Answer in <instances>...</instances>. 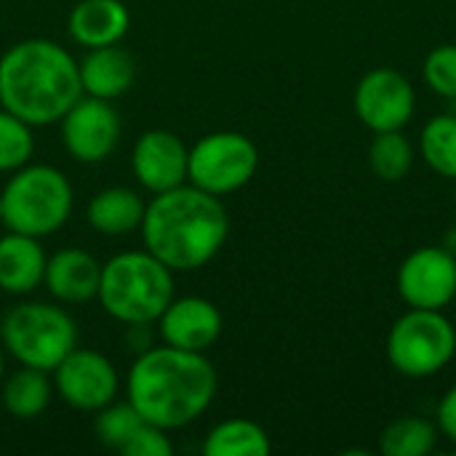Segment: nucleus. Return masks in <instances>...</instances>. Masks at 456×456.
<instances>
[{"mask_svg": "<svg viewBox=\"0 0 456 456\" xmlns=\"http://www.w3.org/2000/svg\"><path fill=\"white\" fill-rule=\"evenodd\" d=\"M3 224L11 232L45 238L61 230L72 214L75 192L69 179L43 163H27L11 174L0 192Z\"/></svg>", "mask_w": 456, "mask_h": 456, "instance_id": "5", "label": "nucleus"}, {"mask_svg": "<svg viewBox=\"0 0 456 456\" xmlns=\"http://www.w3.org/2000/svg\"><path fill=\"white\" fill-rule=\"evenodd\" d=\"M144 419L139 417V411L126 401V403H110L104 409L96 411V419H94V433H96V441L112 452L120 454V449L128 444V438L139 430Z\"/></svg>", "mask_w": 456, "mask_h": 456, "instance_id": "25", "label": "nucleus"}, {"mask_svg": "<svg viewBox=\"0 0 456 456\" xmlns=\"http://www.w3.org/2000/svg\"><path fill=\"white\" fill-rule=\"evenodd\" d=\"M425 83L444 99H456V45H436L425 59Z\"/></svg>", "mask_w": 456, "mask_h": 456, "instance_id": "27", "label": "nucleus"}, {"mask_svg": "<svg viewBox=\"0 0 456 456\" xmlns=\"http://www.w3.org/2000/svg\"><path fill=\"white\" fill-rule=\"evenodd\" d=\"M104 313L126 326H147L174 299V270L144 251H123L102 265L99 294Z\"/></svg>", "mask_w": 456, "mask_h": 456, "instance_id": "4", "label": "nucleus"}, {"mask_svg": "<svg viewBox=\"0 0 456 456\" xmlns=\"http://www.w3.org/2000/svg\"><path fill=\"white\" fill-rule=\"evenodd\" d=\"M438 430L456 444V385L438 403Z\"/></svg>", "mask_w": 456, "mask_h": 456, "instance_id": "29", "label": "nucleus"}, {"mask_svg": "<svg viewBox=\"0 0 456 456\" xmlns=\"http://www.w3.org/2000/svg\"><path fill=\"white\" fill-rule=\"evenodd\" d=\"M123 456H171L174 454V444L168 438V430L142 422L139 430L128 438V444L120 449Z\"/></svg>", "mask_w": 456, "mask_h": 456, "instance_id": "28", "label": "nucleus"}, {"mask_svg": "<svg viewBox=\"0 0 456 456\" xmlns=\"http://www.w3.org/2000/svg\"><path fill=\"white\" fill-rule=\"evenodd\" d=\"M259 168L256 144L238 131H214L190 147L187 182L222 198L246 187Z\"/></svg>", "mask_w": 456, "mask_h": 456, "instance_id": "8", "label": "nucleus"}, {"mask_svg": "<svg viewBox=\"0 0 456 456\" xmlns=\"http://www.w3.org/2000/svg\"><path fill=\"white\" fill-rule=\"evenodd\" d=\"M53 395V382L48 371L21 366L3 382V406L13 419H37Z\"/></svg>", "mask_w": 456, "mask_h": 456, "instance_id": "20", "label": "nucleus"}, {"mask_svg": "<svg viewBox=\"0 0 456 456\" xmlns=\"http://www.w3.org/2000/svg\"><path fill=\"white\" fill-rule=\"evenodd\" d=\"M438 428L425 417H398L379 438V452L385 456H428L436 449Z\"/></svg>", "mask_w": 456, "mask_h": 456, "instance_id": "22", "label": "nucleus"}, {"mask_svg": "<svg viewBox=\"0 0 456 456\" xmlns=\"http://www.w3.org/2000/svg\"><path fill=\"white\" fill-rule=\"evenodd\" d=\"M158 323L163 342L179 350L206 353L222 337V313L203 297H174Z\"/></svg>", "mask_w": 456, "mask_h": 456, "instance_id": "14", "label": "nucleus"}, {"mask_svg": "<svg viewBox=\"0 0 456 456\" xmlns=\"http://www.w3.org/2000/svg\"><path fill=\"white\" fill-rule=\"evenodd\" d=\"M45 262L40 238L8 230L0 238V291L13 297L32 294L43 283Z\"/></svg>", "mask_w": 456, "mask_h": 456, "instance_id": "18", "label": "nucleus"}, {"mask_svg": "<svg viewBox=\"0 0 456 456\" xmlns=\"http://www.w3.org/2000/svg\"><path fill=\"white\" fill-rule=\"evenodd\" d=\"M69 35L77 45L102 48L115 45L131 27V13L123 0H80L69 11Z\"/></svg>", "mask_w": 456, "mask_h": 456, "instance_id": "17", "label": "nucleus"}, {"mask_svg": "<svg viewBox=\"0 0 456 456\" xmlns=\"http://www.w3.org/2000/svg\"><path fill=\"white\" fill-rule=\"evenodd\" d=\"M398 294L409 307L444 310L456 297V256L444 246L411 251L398 270Z\"/></svg>", "mask_w": 456, "mask_h": 456, "instance_id": "12", "label": "nucleus"}, {"mask_svg": "<svg viewBox=\"0 0 456 456\" xmlns=\"http://www.w3.org/2000/svg\"><path fill=\"white\" fill-rule=\"evenodd\" d=\"M187 158L190 147L168 128L144 131L131 150V168L136 182L158 195L187 182Z\"/></svg>", "mask_w": 456, "mask_h": 456, "instance_id": "13", "label": "nucleus"}, {"mask_svg": "<svg viewBox=\"0 0 456 456\" xmlns=\"http://www.w3.org/2000/svg\"><path fill=\"white\" fill-rule=\"evenodd\" d=\"M61 144L80 163L107 160L120 142V115L107 99L83 94L59 120Z\"/></svg>", "mask_w": 456, "mask_h": 456, "instance_id": "10", "label": "nucleus"}, {"mask_svg": "<svg viewBox=\"0 0 456 456\" xmlns=\"http://www.w3.org/2000/svg\"><path fill=\"white\" fill-rule=\"evenodd\" d=\"M80 96L77 61L59 43L29 37L0 56V107L24 123H59Z\"/></svg>", "mask_w": 456, "mask_h": 456, "instance_id": "3", "label": "nucleus"}, {"mask_svg": "<svg viewBox=\"0 0 456 456\" xmlns=\"http://www.w3.org/2000/svg\"><path fill=\"white\" fill-rule=\"evenodd\" d=\"M369 166L382 182H401L414 166V144L398 131H379L369 147Z\"/></svg>", "mask_w": 456, "mask_h": 456, "instance_id": "23", "label": "nucleus"}, {"mask_svg": "<svg viewBox=\"0 0 456 456\" xmlns=\"http://www.w3.org/2000/svg\"><path fill=\"white\" fill-rule=\"evenodd\" d=\"M273 449L270 436L251 419H224L203 441L206 456H267Z\"/></svg>", "mask_w": 456, "mask_h": 456, "instance_id": "21", "label": "nucleus"}, {"mask_svg": "<svg viewBox=\"0 0 456 456\" xmlns=\"http://www.w3.org/2000/svg\"><path fill=\"white\" fill-rule=\"evenodd\" d=\"M53 393L75 411L96 414L118 398L120 377L107 355L75 347L53 369Z\"/></svg>", "mask_w": 456, "mask_h": 456, "instance_id": "9", "label": "nucleus"}, {"mask_svg": "<svg viewBox=\"0 0 456 456\" xmlns=\"http://www.w3.org/2000/svg\"><path fill=\"white\" fill-rule=\"evenodd\" d=\"M0 224H3V203H0Z\"/></svg>", "mask_w": 456, "mask_h": 456, "instance_id": "32", "label": "nucleus"}, {"mask_svg": "<svg viewBox=\"0 0 456 456\" xmlns=\"http://www.w3.org/2000/svg\"><path fill=\"white\" fill-rule=\"evenodd\" d=\"M35 150L32 126L0 107V171L13 174L27 166Z\"/></svg>", "mask_w": 456, "mask_h": 456, "instance_id": "26", "label": "nucleus"}, {"mask_svg": "<svg viewBox=\"0 0 456 456\" xmlns=\"http://www.w3.org/2000/svg\"><path fill=\"white\" fill-rule=\"evenodd\" d=\"M444 248H449V251L456 256V227H452V230L446 232V238H444Z\"/></svg>", "mask_w": 456, "mask_h": 456, "instance_id": "30", "label": "nucleus"}, {"mask_svg": "<svg viewBox=\"0 0 456 456\" xmlns=\"http://www.w3.org/2000/svg\"><path fill=\"white\" fill-rule=\"evenodd\" d=\"M454 182H456V179H454ZM454 195H456V190H454Z\"/></svg>", "mask_w": 456, "mask_h": 456, "instance_id": "33", "label": "nucleus"}, {"mask_svg": "<svg viewBox=\"0 0 456 456\" xmlns=\"http://www.w3.org/2000/svg\"><path fill=\"white\" fill-rule=\"evenodd\" d=\"M419 152L436 174L456 179V115L444 112L425 123Z\"/></svg>", "mask_w": 456, "mask_h": 456, "instance_id": "24", "label": "nucleus"}, {"mask_svg": "<svg viewBox=\"0 0 456 456\" xmlns=\"http://www.w3.org/2000/svg\"><path fill=\"white\" fill-rule=\"evenodd\" d=\"M390 366L409 379H428L446 369L456 353L454 323L441 310L411 307L401 315L385 342Z\"/></svg>", "mask_w": 456, "mask_h": 456, "instance_id": "7", "label": "nucleus"}, {"mask_svg": "<svg viewBox=\"0 0 456 456\" xmlns=\"http://www.w3.org/2000/svg\"><path fill=\"white\" fill-rule=\"evenodd\" d=\"M139 230L152 256L174 273H187L206 267L222 251L230 216L216 195L184 182L152 195Z\"/></svg>", "mask_w": 456, "mask_h": 456, "instance_id": "1", "label": "nucleus"}, {"mask_svg": "<svg viewBox=\"0 0 456 456\" xmlns=\"http://www.w3.org/2000/svg\"><path fill=\"white\" fill-rule=\"evenodd\" d=\"M102 265L86 248H61L45 262L43 283L61 305H83L99 294Z\"/></svg>", "mask_w": 456, "mask_h": 456, "instance_id": "15", "label": "nucleus"}, {"mask_svg": "<svg viewBox=\"0 0 456 456\" xmlns=\"http://www.w3.org/2000/svg\"><path fill=\"white\" fill-rule=\"evenodd\" d=\"M353 107L361 123L374 134L398 131L411 120L417 94L403 72L393 67H377L361 77L353 96Z\"/></svg>", "mask_w": 456, "mask_h": 456, "instance_id": "11", "label": "nucleus"}, {"mask_svg": "<svg viewBox=\"0 0 456 456\" xmlns=\"http://www.w3.org/2000/svg\"><path fill=\"white\" fill-rule=\"evenodd\" d=\"M0 342L19 366L53 371L77 347V326L64 307L21 302L3 315Z\"/></svg>", "mask_w": 456, "mask_h": 456, "instance_id": "6", "label": "nucleus"}, {"mask_svg": "<svg viewBox=\"0 0 456 456\" xmlns=\"http://www.w3.org/2000/svg\"><path fill=\"white\" fill-rule=\"evenodd\" d=\"M147 203L136 190L107 187L96 192L88 203V224L102 235H128L142 227Z\"/></svg>", "mask_w": 456, "mask_h": 456, "instance_id": "19", "label": "nucleus"}, {"mask_svg": "<svg viewBox=\"0 0 456 456\" xmlns=\"http://www.w3.org/2000/svg\"><path fill=\"white\" fill-rule=\"evenodd\" d=\"M216 369L203 353L171 345L144 350L128 371V403L163 430L192 425L216 395Z\"/></svg>", "mask_w": 456, "mask_h": 456, "instance_id": "2", "label": "nucleus"}, {"mask_svg": "<svg viewBox=\"0 0 456 456\" xmlns=\"http://www.w3.org/2000/svg\"><path fill=\"white\" fill-rule=\"evenodd\" d=\"M77 72H80L83 94L115 102L134 86L136 64L131 53L115 43L102 48H88V53L77 61Z\"/></svg>", "mask_w": 456, "mask_h": 456, "instance_id": "16", "label": "nucleus"}, {"mask_svg": "<svg viewBox=\"0 0 456 456\" xmlns=\"http://www.w3.org/2000/svg\"><path fill=\"white\" fill-rule=\"evenodd\" d=\"M3 369H5V355H3V342H0V377H3Z\"/></svg>", "mask_w": 456, "mask_h": 456, "instance_id": "31", "label": "nucleus"}]
</instances>
